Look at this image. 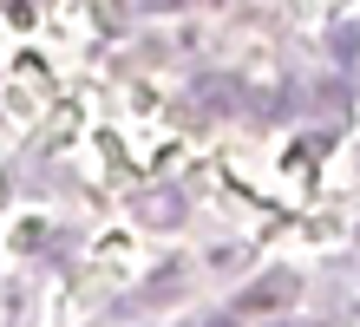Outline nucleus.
<instances>
[{
    "label": "nucleus",
    "instance_id": "nucleus-2",
    "mask_svg": "<svg viewBox=\"0 0 360 327\" xmlns=\"http://www.w3.org/2000/svg\"><path fill=\"white\" fill-rule=\"evenodd\" d=\"M158 7H164V0H158Z\"/></svg>",
    "mask_w": 360,
    "mask_h": 327
},
{
    "label": "nucleus",
    "instance_id": "nucleus-1",
    "mask_svg": "<svg viewBox=\"0 0 360 327\" xmlns=\"http://www.w3.org/2000/svg\"><path fill=\"white\" fill-rule=\"evenodd\" d=\"M269 301H275V308H282V301H295V275H269L262 288L243 295V308H269Z\"/></svg>",
    "mask_w": 360,
    "mask_h": 327
}]
</instances>
